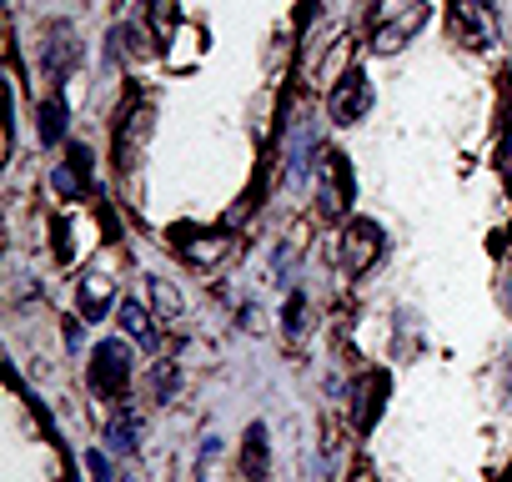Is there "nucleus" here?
<instances>
[{"label": "nucleus", "mask_w": 512, "mask_h": 482, "mask_svg": "<svg viewBox=\"0 0 512 482\" xmlns=\"http://www.w3.org/2000/svg\"><path fill=\"white\" fill-rule=\"evenodd\" d=\"M382 397H387V372H367V377H362V387H357V407H352V422H357V432H367V427L377 422V412H382Z\"/></svg>", "instance_id": "nucleus-12"}, {"label": "nucleus", "mask_w": 512, "mask_h": 482, "mask_svg": "<svg viewBox=\"0 0 512 482\" xmlns=\"http://www.w3.org/2000/svg\"><path fill=\"white\" fill-rule=\"evenodd\" d=\"M427 16H432L427 0H382L377 16H372V51L392 56L397 46H407L427 26Z\"/></svg>", "instance_id": "nucleus-1"}, {"label": "nucleus", "mask_w": 512, "mask_h": 482, "mask_svg": "<svg viewBox=\"0 0 512 482\" xmlns=\"http://www.w3.org/2000/svg\"><path fill=\"white\" fill-rule=\"evenodd\" d=\"M111 297H116V292H111V282H106L101 272H86V277L76 282V302H81V317H86V322H101L106 307H111Z\"/></svg>", "instance_id": "nucleus-13"}, {"label": "nucleus", "mask_w": 512, "mask_h": 482, "mask_svg": "<svg viewBox=\"0 0 512 482\" xmlns=\"http://www.w3.org/2000/svg\"><path fill=\"white\" fill-rule=\"evenodd\" d=\"M146 136H151V111L141 106V111H126L121 116V126H116V161H136L141 156V146H146Z\"/></svg>", "instance_id": "nucleus-11"}, {"label": "nucleus", "mask_w": 512, "mask_h": 482, "mask_svg": "<svg viewBox=\"0 0 512 482\" xmlns=\"http://www.w3.org/2000/svg\"><path fill=\"white\" fill-rule=\"evenodd\" d=\"M151 297H156V307H166V312H181V297L161 282V277H151Z\"/></svg>", "instance_id": "nucleus-18"}, {"label": "nucleus", "mask_w": 512, "mask_h": 482, "mask_svg": "<svg viewBox=\"0 0 512 482\" xmlns=\"http://www.w3.org/2000/svg\"><path fill=\"white\" fill-rule=\"evenodd\" d=\"M36 126H41V146H56V141L66 136V96H61V91L41 101V111H36Z\"/></svg>", "instance_id": "nucleus-14"}, {"label": "nucleus", "mask_w": 512, "mask_h": 482, "mask_svg": "<svg viewBox=\"0 0 512 482\" xmlns=\"http://www.w3.org/2000/svg\"><path fill=\"white\" fill-rule=\"evenodd\" d=\"M367 111H372V81H367V71H347L327 96V116L337 126H357Z\"/></svg>", "instance_id": "nucleus-5"}, {"label": "nucleus", "mask_w": 512, "mask_h": 482, "mask_svg": "<svg viewBox=\"0 0 512 482\" xmlns=\"http://www.w3.org/2000/svg\"><path fill=\"white\" fill-rule=\"evenodd\" d=\"M51 186H56L66 201H81V196L91 191V151H86V146H66V161H56Z\"/></svg>", "instance_id": "nucleus-9"}, {"label": "nucleus", "mask_w": 512, "mask_h": 482, "mask_svg": "<svg viewBox=\"0 0 512 482\" xmlns=\"http://www.w3.org/2000/svg\"><path fill=\"white\" fill-rule=\"evenodd\" d=\"M302 312H307V297H302V292H292V297H287V332H292V337H302V327H307V322H302Z\"/></svg>", "instance_id": "nucleus-17"}, {"label": "nucleus", "mask_w": 512, "mask_h": 482, "mask_svg": "<svg viewBox=\"0 0 512 482\" xmlns=\"http://www.w3.org/2000/svg\"><path fill=\"white\" fill-rule=\"evenodd\" d=\"M322 216H342L352 201V166L342 151H322Z\"/></svg>", "instance_id": "nucleus-8"}, {"label": "nucleus", "mask_w": 512, "mask_h": 482, "mask_svg": "<svg viewBox=\"0 0 512 482\" xmlns=\"http://www.w3.org/2000/svg\"><path fill=\"white\" fill-rule=\"evenodd\" d=\"M121 482H126V477H121Z\"/></svg>", "instance_id": "nucleus-22"}, {"label": "nucleus", "mask_w": 512, "mask_h": 482, "mask_svg": "<svg viewBox=\"0 0 512 482\" xmlns=\"http://www.w3.org/2000/svg\"><path fill=\"white\" fill-rule=\"evenodd\" d=\"M136 432H141V417H136L131 407H121V412L111 417V427H106L111 452H136Z\"/></svg>", "instance_id": "nucleus-15"}, {"label": "nucleus", "mask_w": 512, "mask_h": 482, "mask_svg": "<svg viewBox=\"0 0 512 482\" xmlns=\"http://www.w3.org/2000/svg\"><path fill=\"white\" fill-rule=\"evenodd\" d=\"M86 467H91V477H96V482H116V477H111V462H106L101 452H86Z\"/></svg>", "instance_id": "nucleus-20"}, {"label": "nucleus", "mask_w": 512, "mask_h": 482, "mask_svg": "<svg viewBox=\"0 0 512 482\" xmlns=\"http://www.w3.org/2000/svg\"><path fill=\"white\" fill-rule=\"evenodd\" d=\"M452 36L472 51L492 46L497 41V21H492V6L487 0H452Z\"/></svg>", "instance_id": "nucleus-7"}, {"label": "nucleus", "mask_w": 512, "mask_h": 482, "mask_svg": "<svg viewBox=\"0 0 512 482\" xmlns=\"http://www.w3.org/2000/svg\"><path fill=\"white\" fill-rule=\"evenodd\" d=\"M91 392H101V397H111V402H126V387H131V352L111 337V342H101L96 352H91Z\"/></svg>", "instance_id": "nucleus-3"}, {"label": "nucleus", "mask_w": 512, "mask_h": 482, "mask_svg": "<svg viewBox=\"0 0 512 482\" xmlns=\"http://www.w3.org/2000/svg\"><path fill=\"white\" fill-rule=\"evenodd\" d=\"M76 61H81L76 26H71V21H51V26L41 31V71H46L51 81H66V76L76 71Z\"/></svg>", "instance_id": "nucleus-4"}, {"label": "nucleus", "mask_w": 512, "mask_h": 482, "mask_svg": "<svg viewBox=\"0 0 512 482\" xmlns=\"http://www.w3.org/2000/svg\"><path fill=\"white\" fill-rule=\"evenodd\" d=\"M282 161H287V181L302 186L317 166H322V136H317V121L302 111L292 126H287V146H282Z\"/></svg>", "instance_id": "nucleus-2"}, {"label": "nucleus", "mask_w": 512, "mask_h": 482, "mask_svg": "<svg viewBox=\"0 0 512 482\" xmlns=\"http://www.w3.org/2000/svg\"><path fill=\"white\" fill-rule=\"evenodd\" d=\"M382 247H387V241H382V226L367 221V216H352L347 231H342V267L362 277V272L382 257Z\"/></svg>", "instance_id": "nucleus-6"}, {"label": "nucleus", "mask_w": 512, "mask_h": 482, "mask_svg": "<svg viewBox=\"0 0 512 482\" xmlns=\"http://www.w3.org/2000/svg\"><path fill=\"white\" fill-rule=\"evenodd\" d=\"M121 327H126V337H131V342H141V347H151V342H156L151 317H146V307H141V302H121Z\"/></svg>", "instance_id": "nucleus-16"}, {"label": "nucleus", "mask_w": 512, "mask_h": 482, "mask_svg": "<svg viewBox=\"0 0 512 482\" xmlns=\"http://www.w3.org/2000/svg\"><path fill=\"white\" fill-rule=\"evenodd\" d=\"M151 382H156V402H171V392H176V372H171V367H166V372L156 367V377H151Z\"/></svg>", "instance_id": "nucleus-19"}, {"label": "nucleus", "mask_w": 512, "mask_h": 482, "mask_svg": "<svg viewBox=\"0 0 512 482\" xmlns=\"http://www.w3.org/2000/svg\"><path fill=\"white\" fill-rule=\"evenodd\" d=\"M267 462H272L267 427L251 422V427H246V442H241V482H267Z\"/></svg>", "instance_id": "nucleus-10"}, {"label": "nucleus", "mask_w": 512, "mask_h": 482, "mask_svg": "<svg viewBox=\"0 0 512 482\" xmlns=\"http://www.w3.org/2000/svg\"><path fill=\"white\" fill-rule=\"evenodd\" d=\"M507 307H512V272H507Z\"/></svg>", "instance_id": "nucleus-21"}]
</instances>
